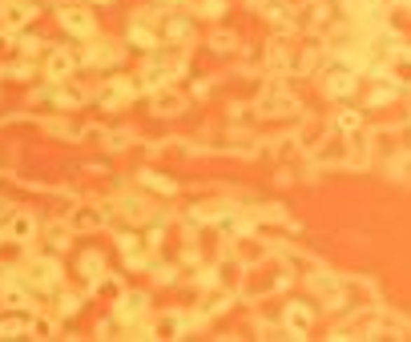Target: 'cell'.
I'll use <instances>...</instances> for the list:
<instances>
[{"instance_id": "obj_1", "label": "cell", "mask_w": 411, "mask_h": 342, "mask_svg": "<svg viewBox=\"0 0 411 342\" xmlns=\"http://www.w3.org/2000/svg\"><path fill=\"white\" fill-rule=\"evenodd\" d=\"M113 218V206H77L69 218V229H97Z\"/></svg>"}, {"instance_id": "obj_2", "label": "cell", "mask_w": 411, "mask_h": 342, "mask_svg": "<svg viewBox=\"0 0 411 342\" xmlns=\"http://www.w3.org/2000/svg\"><path fill=\"white\" fill-rule=\"evenodd\" d=\"M33 17H36V13H33V4H29V0H8V4L0 8V29L17 33V29H25Z\"/></svg>"}, {"instance_id": "obj_3", "label": "cell", "mask_w": 411, "mask_h": 342, "mask_svg": "<svg viewBox=\"0 0 411 342\" xmlns=\"http://www.w3.org/2000/svg\"><path fill=\"white\" fill-rule=\"evenodd\" d=\"M57 17H61V29L73 33V36H89L93 33V13H85V8H61Z\"/></svg>"}, {"instance_id": "obj_4", "label": "cell", "mask_w": 411, "mask_h": 342, "mask_svg": "<svg viewBox=\"0 0 411 342\" xmlns=\"http://www.w3.org/2000/svg\"><path fill=\"white\" fill-rule=\"evenodd\" d=\"M4 238H13V242H33L36 238V218L33 213H13L8 226H4Z\"/></svg>"}, {"instance_id": "obj_5", "label": "cell", "mask_w": 411, "mask_h": 342, "mask_svg": "<svg viewBox=\"0 0 411 342\" xmlns=\"http://www.w3.org/2000/svg\"><path fill=\"white\" fill-rule=\"evenodd\" d=\"M57 258H36L33 266H29V282L33 286H57Z\"/></svg>"}, {"instance_id": "obj_6", "label": "cell", "mask_w": 411, "mask_h": 342, "mask_svg": "<svg viewBox=\"0 0 411 342\" xmlns=\"http://www.w3.org/2000/svg\"><path fill=\"white\" fill-rule=\"evenodd\" d=\"M153 109L162 117H178L181 109H186V97L181 93H174V89H158V97H153Z\"/></svg>"}, {"instance_id": "obj_7", "label": "cell", "mask_w": 411, "mask_h": 342, "mask_svg": "<svg viewBox=\"0 0 411 342\" xmlns=\"http://www.w3.org/2000/svg\"><path fill=\"white\" fill-rule=\"evenodd\" d=\"M141 310H146V294H121V298H117V318H121V322L141 318Z\"/></svg>"}, {"instance_id": "obj_8", "label": "cell", "mask_w": 411, "mask_h": 342, "mask_svg": "<svg viewBox=\"0 0 411 342\" xmlns=\"http://www.w3.org/2000/svg\"><path fill=\"white\" fill-rule=\"evenodd\" d=\"M73 69H77V61H73L69 52H53L49 57V81H65V77H73Z\"/></svg>"}, {"instance_id": "obj_9", "label": "cell", "mask_w": 411, "mask_h": 342, "mask_svg": "<svg viewBox=\"0 0 411 342\" xmlns=\"http://www.w3.org/2000/svg\"><path fill=\"white\" fill-rule=\"evenodd\" d=\"M25 302H29L25 286H13V282H4V286H0V306H4V310H20Z\"/></svg>"}, {"instance_id": "obj_10", "label": "cell", "mask_w": 411, "mask_h": 342, "mask_svg": "<svg viewBox=\"0 0 411 342\" xmlns=\"http://www.w3.org/2000/svg\"><path fill=\"white\" fill-rule=\"evenodd\" d=\"M286 326H291V334H295V339H302V334L311 330V310L291 306V310H286Z\"/></svg>"}, {"instance_id": "obj_11", "label": "cell", "mask_w": 411, "mask_h": 342, "mask_svg": "<svg viewBox=\"0 0 411 342\" xmlns=\"http://www.w3.org/2000/svg\"><path fill=\"white\" fill-rule=\"evenodd\" d=\"M121 254L133 262H146V242L137 238V234H121Z\"/></svg>"}, {"instance_id": "obj_12", "label": "cell", "mask_w": 411, "mask_h": 342, "mask_svg": "<svg viewBox=\"0 0 411 342\" xmlns=\"http://www.w3.org/2000/svg\"><path fill=\"white\" fill-rule=\"evenodd\" d=\"M181 326H186V322H181L178 314H165V318H158L153 334H158V339H178V334H181Z\"/></svg>"}, {"instance_id": "obj_13", "label": "cell", "mask_w": 411, "mask_h": 342, "mask_svg": "<svg viewBox=\"0 0 411 342\" xmlns=\"http://www.w3.org/2000/svg\"><path fill=\"white\" fill-rule=\"evenodd\" d=\"M81 270H85V278L97 286L101 274H105V262H101V254H85V258H81Z\"/></svg>"}, {"instance_id": "obj_14", "label": "cell", "mask_w": 411, "mask_h": 342, "mask_svg": "<svg viewBox=\"0 0 411 342\" xmlns=\"http://www.w3.org/2000/svg\"><path fill=\"white\" fill-rule=\"evenodd\" d=\"M121 97H133V85H109V89H105V93H101V101H105V105H117V101Z\"/></svg>"}, {"instance_id": "obj_15", "label": "cell", "mask_w": 411, "mask_h": 342, "mask_svg": "<svg viewBox=\"0 0 411 342\" xmlns=\"http://www.w3.org/2000/svg\"><path fill=\"white\" fill-rule=\"evenodd\" d=\"M53 330H57L53 318H29V334L33 339H53Z\"/></svg>"}, {"instance_id": "obj_16", "label": "cell", "mask_w": 411, "mask_h": 342, "mask_svg": "<svg viewBox=\"0 0 411 342\" xmlns=\"http://www.w3.org/2000/svg\"><path fill=\"white\" fill-rule=\"evenodd\" d=\"M141 181H146L149 190H158V194H174V190H178L169 178H158V173H141Z\"/></svg>"}, {"instance_id": "obj_17", "label": "cell", "mask_w": 411, "mask_h": 342, "mask_svg": "<svg viewBox=\"0 0 411 342\" xmlns=\"http://www.w3.org/2000/svg\"><path fill=\"white\" fill-rule=\"evenodd\" d=\"M69 234H73L69 226H53L49 229V245L53 250H69Z\"/></svg>"}, {"instance_id": "obj_18", "label": "cell", "mask_w": 411, "mask_h": 342, "mask_svg": "<svg viewBox=\"0 0 411 342\" xmlns=\"http://www.w3.org/2000/svg\"><path fill=\"white\" fill-rule=\"evenodd\" d=\"M130 36L137 41V49H153V45H158V36H153V33H146L141 24H133V29H130Z\"/></svg>"}, {"instance_id": "obj_19", "label": "cell", "mask_w": 411, "mask_h": 342, "mask_svg": "<svg viewBox=\"0 0 411 342\" xmlns=\"http://www.w3.org/2000/svg\"><path fill=\"white\" fill-rule=\"evenodd\" d=\"M286 109H295V101H286V97H270V101H263V113H286Z\"/></svg>"}, {"instance_id": "obj_20", "label": "cell", "mask_w": 411, "mask_h": 342, "mask_svg": "<svg viewBox=\"0 0 411 342\" xmlns=\"http://www.w3.org/2000/svg\"><path fill=\"white\" fill-rule=\"evenodd\" d=\"M214 49H218V52H230V49H234V36H230V33H218V36H214Z\"/></svg>"}, {"instance_id": "obj_21", "label": "cell", "mask_w": 411, "mask_h": 342, "mask_svg": "<svg viewBox=\"0 0 411 342\" xmlns=\"http://www.w3.org/2000/svg\"><path fill=\"white\" fill-rule=\"evenodd\" d=\"M339 125H343V129H359V113H343L339 117Z\"/></svg>"}, {"instance_id": "obj_22", "label": "cell", "mask_w": 411, "mask_h": 342, "mask_svg": "<svg viewBox=\"0 0 411 342\" xmlns=\"http://www.w3.org/2000/svg\"><path fill=\"white\" fill-rule=\"evenodd\" d=\"M73 310H77V298H73V294H65V298H61V314H73Z\"/></svg>"}, {"instance_id": "obj_23", "label": "cell", "mask_w": 411, "mask_h": 342, "mask_svg": "<svg viewBox=\"0 0 411 342\" xmlns=\"http://www.w3.org/2000/svg\"><path fill=\"white\" fill-rule=\"evenodd\" d=\"M8 49V29H0V52Z\"/></svg>"}, {"instance_id": "obj_24", "label": "cell", "mask_w": 411, "mask_h": 342, "mask_svg": "<svg viewBox=\"0 0 411 342\" xmlns=\"http://www.w3.org/2000/svg\"><path fill=\"white\" fill-rule=\"evenodd\" d=\"M246 4H258V0H246Z\"/></svg>"}, {"instance_id": "obj_25", "label": "cell", "mask_w": 411, "mask_h": 342, "mask_svg": "<svg viewBox=\"0 0 411 342\" xmlns=\"http://www.w3.org/2000/svg\"><path fill=\"white\" fill-rule=\"evenodd\" d=\"M101 4H109V0H101Z\"/></svg>"}]
</instances>
